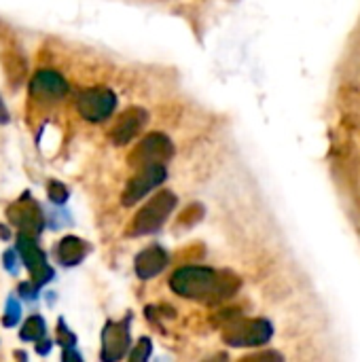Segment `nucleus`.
Listing matches in <instances>:
<instances>
[{
  "label": "nucleus",
  "instance_id": "nucleus-1",
  "mask_svg": "<svg viewBox=\"0 0 360 362\" xmlns=\"http://www.w3.org/2000/svg\"><path fill=\"white\" fill-rule=\"evenodd\" d=\"M170 288L185 299L216 303L233 297L240 288V280L210 267H180L172 274Z\"/></svg>",
  "mask_w": 360,
  "mask_h": 362
},
{
  "label": "nucleus",
  "instance_id": "nucleus-10",
  "mask_svg": "<svg viewBox=\"0 0 360 362\" xmlns=\"http://www.w3.org/2000/svg\"><path fill=\"white\" fill-rule=\"evenodd\" d=\"M146 121H149V115H146L144 108H138V106L127 108L117 119V123L112 125V129L108 134L110 136V142L117 144V146H123V144L132 142L142 132V127L146 125Z\"/></svg>",
  "mask_w": 360,
  "mask_h": 362
},
{
  "label": "nucleus",
  "instance_id": "nucleus-2",
  "mask_svg": "<svg viewBox=\"0 0 360 362\" xmlns=\"http://www.w3.org/2000/svg\"><path fill=\"white\" fill-rule=\"evenodd\" d=\"M174 208H176V195L172 191L157 193L142 210H138V214L134 216L127 233L138 238V235H146V233L157 231L166 223V218L172 214Z\"/></svg>",
  "mask_w": 360,
  "mask_h": 362
},
{
  "label": "nucleus",
  "instance_id": "nucleus-5",
  "mask_svg": "<svg viewBox=\"0 0 360 362\" xmlns=\"http://www.w3.org/2000/svg\"><path fill=\"white\" fill-rule=\"evenodd\" d=\"M174 155V144L166 134H149L138 146L129 153V165L132 168H146L153 163H166Z\"/></svg>",
  "mask_w": 360,
  "mask_h": 362
},
{
  "label": "nucleus",
  "instance_id": "nucleus-3",
  "mask_svg": "<svg viewBox=\"0 0 360 362\" xmlns=\"http://www.w3.org/2000/svg\"><path fill=\"white\" fill-rule=\"evenodd\" d=\"M274 329L267 320H238L231 325H225L223 339L231 348H255L263 346L272 339Z\"/></svg>",
  "mask_w": 360,
  "mask_h": 362
},
{
  "label": "nucleus",
  "instance_id": "nucleus-13",
  "mask_svg": "<svg viewBox=\"0 0 360 362\" xmlns=\"http://www.w3.org/2000/svg\"><path fill=\"white\" fill-rule=\"evenodd\" d=\"M87 252H89V246H87L83 240L74 238V235H68V238H64V240L57 244V259H59V263L66 265V267L79 265V263L85 259Z\"/></svg>",
  "mask_w": 360,
  "mask_h": 362
},
{
  "label": "nucleus",
  "instance_id": "nucleus-6",
  "mask_svg": "<svg viewBox=\"0 0 360 362\" xmlns=\"http://www.w3.org/2000/svg\"><path fill=\"white\" fill-rule=\"evenodd\" d=\"M17 250H19V255H21L23 265H25L28 272H30L32 284H34L36 288L42 286V284H47V282L53 278V269L49 267L47 257H45V252L38 248L34 235L21 231L19 238H17Z\"/></svg>",
  "mask_w": 360,
  "mask_h": 362
},
{
  "label": "nucleus",
  "instance_id": "nucleus-7",
  "mask_svg": "<svg viewBox=\"0 0 360 362\" xmlns=\"http://www.w3.org/2000/svg\"><path fill=\"white\" fill-rule=\"evenodd\" d=\"M168 172L163 168V163H153L146 168H140L138 174L125 185V191L121 195L123 206H134L138 204V199H142L146 193H151L155 187H159L166 180Z\"/></svg>",
  "mask_w": 360,
  "mask_h": 362
},
{
  "label": "nucleus",
  "instance_id": "nucleus-4",
  "mask_svg": "<svg viewBox=\"0 0 360 362\" xmlns=\"http://www.w3.org/2000/svg\"><path fill=\"white\" fill-rule=\"evenodd\" d=\"M115 106H117V95L108 87L83 89L76 95V108H79L81 117L91 123H100V121L108 119L112 115Z\"/></svg>",
  "mask_w": 360,
  "mask_h": 362
},
{
  "label": "nucleus",
  "instance_id": "nucleus-15",
  "mask_svg": "<svg viewBox=\"0 0 360 362\" xmlns=\"http://www.w3.org/2000/svg\"><path fill=\"white\" fill-rule=\"evenodd\" d=\"M49 199H51L53 204H64V202L68 199V189H66L62 182L51 180V182H49Z\"/></svg>",
  "mask_w": 360,
  "mask_h": 362
},
{
  "label": "nucleus",
  "instance_id": "nucleus-14",
  "mask_svg": "<svg viewBox=\"0 0 360 362\" xmlns=\"http://www.w3.org/2000/svg\"><path fill=\"white\" fill-rule=\"evenodd\" d=\"M45 333H47L45 320H42L40 316H30V318L23 322V327H21V331H19V337H21L23 341H38V339L45 337Z\"/></svg>",
  "mask_w": 360,
  "mask_h": 362
},
{
  "label": "nucleus",
  "instance_id": "nucleus-8",
  "mask_svg": "<svg viewBox=\"0 0 360 362\" xmlns=\"http://www.w3.org/2000/svg\"><path fill=\"white\" fill-rule=\"evenodd\" d=\"M6 218L19 231L30 233V235H38L42 231V227H45V216H42L38 204L34 199H30L28 195H23L19 202H15L13 206H8Z\"/></svg>",
  "mask_w": 360,
  "mask_h": 362
},
{
  "label": "nucleus",
  "instance_id": "nucleus-9",
  "mask_svg": "<svg viewBox=\"0 0 360 362\" xmlns=\"http://www.w3.org/2000/svg\"><path fill=\"white\" fill-rule=\"evenodd\" d=\"M127 318L123 322H108L102 331V361L115 362L123 358L129 350L132 337L127 329Z\"/></svg>",
  "mask_w": 360,
  "mask_h": 362
},
{
  "label": "nucleus",
  "instance_id": "nucleus-18",
  "mask_svg": "<svg viewBox=\"0 0 360 362\" xmlns=\"http://www.w3.org/2000/svg\"><path fill=\"white\" fill-rule=\"evenodd\" d=\"M57 337H59V344H62L66 350H70V348L74 346V341H76V337L66 329L64 320H59V325H57Z\"/></svg>",
  "mask_w": 360,
  "mask_h": 362
},
{
  "label": "nucleus",
  "instance_id": "nucleus-12",
  "mask_svg": "<svg viewBox=\"0 0 360 362\" xmlns=\"http://www.w3.org/2000/svg\"><path fill=\"white\" fill-rule=\"evenodd\" d=\"M168 265V252L161 246H149L136 257V274L142 280H151Z\"/></svg>",
  "mask_w": 360,
  "mask_h": 362
},
{
  "label": "nucleus",
  "instance_id": "nucleus-11",
  "mask_svg": "<svg viewBox=\"0 0 360 362\" xmlns=\"http://www.w3.org/2000/svg\"><path fill=\"white\" fill-rule=\"evenodd\" d=\"M30 93L42 100H55L68 93V83L55 70H40L30 81Z\"/></svg>",
  "mask_w": 360,
  "mask_h": 362
},
{
  "label": "nucleus",
  "instance_id": "nucleus-20",
  "mask_svg": "<svg viewBox=\"0 0 360 362\" xmlns=\"http://www.w3.org/2000/svg\"><path fill=\"white\" fill-rule=\"evenodd\" d=\"M49 346H51V344H49L47 339H45V341H42V339H38L36 352H38V354H47V352H49Z\"/></svg>",
  "mask_w": 360,
  "mask_h": 362
},
{
  "label": "nucleus",
  "instance_id": "nucleus-16",
  "mask_svg": "<svg viewBox=\"0 0 360 362\" xmlns=\"http://www.w3.org/2000/svg\"><path fill=\"white\" fill-rule=\"evenodd\" d=\"M151 356V341L146 339V337H142L140 339V344L136 346V350L129 354V358L134 362H142V361H146Z\"/></svg>",
  "mask_w": 360,
  "mask_h": 362
},
{
  "label": "nucleus",
  "instance_id": "nucleus-19",
  "mask_svg": "<svg viewBox=\"0 0 360 362\" xmlns=\"http://www.w3.org/2000/svg\"><path fill=\"white\" fill-rule=\"evenodd\" d=\"M4 123H8V110H6V106H4V102L0 98V125H4Z\"/></svg>",
  "mask_w": 360,
  "mask_h": 362
},
{
  "label": "nucleus",
  "instance_id": "nucleus-17",
  "mask_svg": "<svg viewBox=\"0 0 360 362\" xmlns=\"http://www.w3.org/2000/svg\"><path fill=\"white\" fill-rule=\"evenodd\" d=\"M19 314H21V310H19V303H17L15 299H8V301H6V316H4V325H6V327H13V325H17V320H19Z\"/></svg>",
  "mask_w": 360,
  "mask_h": 362
}]
</instances>
